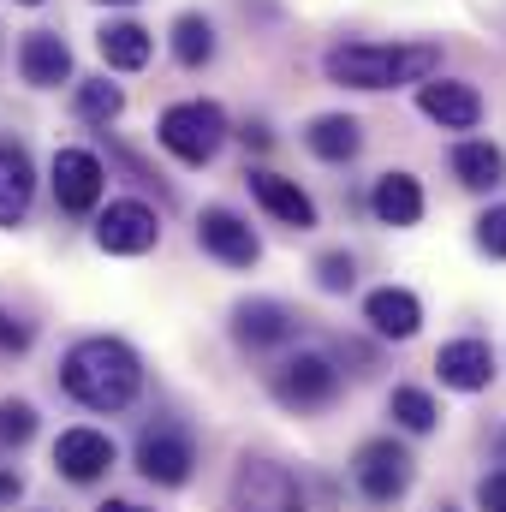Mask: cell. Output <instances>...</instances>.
<instances>
[{"label":"cell","mask_w":506,"mask_h":512,"mask_svg":"<svg viewBox=\"0 0 506 512\" xmlns=\"http://www.w3.org/2000/svg\"><path fill=\"white\" fill-rule=\"evenodd\" d=\"M60 387L84 405V411H126L143 393V358L114 334H90L66 352L60 364Z\"/></svg>","instance_id":"1"},{"label":"cell","mask_w":506,"mask_h":512,"mask_svg":"<svg viewBox=\"0 0 506 512\" xmlns=\"http://www.w3.org/2000/svg\"><path fill=\"white\" fill-rule=\"evenodd\" d=\"M322 72L346 90L429 84L441 72V42H340V48H328Z\"/></svg>","instance_id":"2"},{"label":"cell","mask_w":506,"mask_h":512,"mask_svg":"<svg viewBox=\"0 0 506 512\" xmlns=\"http://www.w3.org/2000/svg\"><path fill=\"white\" fill-rule=\"evenodd\" d=\"M155 137H161V149L179 155L185 167H203V161L227 143V114H221L215 102H173V108L161 114Z\"/></svg>","instance_id":"3"},{"label":"cell","mask_w":506,"mask_h":512,"mask_svg":"<svg viewBox=\"0 0 506 512\" xmlns=\"http://www.w3.org/2000/svg\"><path fill=\"white\" fill-rule=\"evenodd\" d=\"M268 387H274V399L286 411H322V405L340 399V370L322 352H298V358H280L274 364Z\"/></svg>","instance_id":"4"},{"label":"cell","mask_w":506,"mask_h":512,"mask_svg":"<svg viewBox=\"0 0 506 512\" xmlns=\"http://www.w3.org/2000/svg\"><path fill=\"white\" fill-rule=\"evenodd\" d=\"M233 512H310V507H304V489L286 465L245 459L239 477H233Z\"/></svg>","instance_id":"5"},{"label":"cell","mask_w":506,"mask_h":512,"mask_svg":"<svg viewBox=\"0 0 506 512\" xmlns=\"http://www.w3.org/2000/svg\"><path fill=\"white\" fill-rule=\"evenodd\" d=\"M191 465H197V447H191V435L185 429H143L137 435V471L149 477V483H161V489H179V483H191Z\"/></svg>","instance_id":"6"},{"label":"cell","mask_w":506,"mask_h":512,"mask_svg":"<svg viewBox=\"0 0 506 512\" xmlns=\"http://www.w3.org/2000/svg\"><path fill=\"white\" fill-rule=\"evenodd\" d=\"M155 239H161V221H155V209L149 203H108L102 215H96V245L108 256H143L155 251Z\"/></svg>","instance_id":"7"},{"label":"cell","mask_w":506,"mask_h":512,"mask_svg":"<svg viewBox=\"0 0 506 512\" xmlns=\"http://www.w3.org/2000/svg\"><path fill=\"white\" fill-rule=\"evenodd\" d=\"M352 477H358V489H364L370 501H399V495L411 489V453H405L393 435L364 441V447H358V465H352Z\"/></svg>","instance_id":"8"},{"label":"cell","mask_w":506,"mask_h":512,"mask_svg":"<svg viewBox=\"0 0 506 512\" xmlns=\"http://www.w3.org/2000/svg\"><path fill=\"white\" fill-rule=\"evenodd\" d=\"M48 179H54V203L66 209V215H90L96 203H102V161L90 155V149H54V167H48Z\"/></svg>","instance_id":"9"},{"label":"cell","mask_w":506,"mask_h":512,"mask_svg":"<svg viewBox=\"0 0 506 512\" xmlns=\"http://www.w3.org/2000/svg\"><path fill=\"white\" fill-rule=\"evenodd\" d=\"M54 465H60L66 483H96V477L114 471V441H108L102 429H84V423H78V429H60Z\"/></svg>","instance_id":"10"},{"label":"cell","mask_w":506,"mask_h":512,"mask_svg":"<svg viewBox=\"0 0 506 512\" xmlns=\"http://www.w3.org/2000/svg\"><path fill=\"white\" fill-rule=\"evenodd\" d=\"M435 376H441V387H453V393H483V387L495 382V352H489V340H477V334L447 340V346L435 352Z\"/></svg>","instance_id":"11"},{"label":"cell","mask_w":506,"mask_h":512,"mask_svg":"<svg viewBox=\"0 0 506 512\" xmlns=\"http://www.w3.org/2000/svg\"><path fill=\"white\" fill-rule=\"evenodd\" d=\"M197 245L215 256V262H227V268H256V245L251 221H239L233 209H203V221H197Z\"/></svg>","instance_id":"12"},{"label":"cell","mask_w":506,"mask_h":512,"mask_svg":"<svg viewBox=\"0 0 506 512\" xmlns=\"http://www.w3.org/2000/svg\"><path fill=\"white\" fill-rule=\"evenodd\" d=\"M298 328H304L298 310H286V304H274V298H251V304L233 310V340L251 346V352H268V346L298 340Z\"/></svg>","instance_id":"13"},{"label":"cell","mask_w":506,"mask_h":512,"mask_svg":"<svg viewBox=\"0 0 506 512\" xmlns=\"http://www.w3.org/2000/svg\"><path fill=\"white\" fill-rule=\"evenodd\" d=\"M417 108L447 131H471L483 120V90L477 84H459V78H429L417 84Z\"/></svg>","instance_id":"14"},{"label":"cell","mask_w":506,"mask_h":512,"mask_svg":"<svg viewBox=\"0 0 506 512\" xmlns=\"http://www.w3.org/2000/svg\"><path fill=\"white\" fill-rule=\"evenodd\" d=\"M18 72H24L30 90H60V84L72 78V48H66L54 30H30V36L18 42Z\"/></svg>","instance_id":"15"},{"label":"cell","mask_w":506,"mask_h":512,"mask_svg":"<svg viewBox=\"0 0 506 512\" xmlns=\"http://www.w3.org/2000/svg\"><path fill=\"white\" fill-rule=\"evenodd\" d=\"M364 322L376 328L381 340H411V334L423 328V304H417V292H405V286H376V292L364 298Z\"/></svg>","instance_id":"16"},{"label":"cell","mask_w":506,"mask_h":512,"mask_svg":"<svg viewBox=\"0 0 506 512\" xmlns=\"http://www.w3.org/2000/svg\"><path fill=\"white\" fill-rule=\"evenodd\" d=\"M251 197L280 221V227H298V233L316 227V203H310L292 179H280V173H251Z\"/></svg>","instance_id":"17"},{"label":"cell","mask_w":506,"mask_h":512,"mask_svg":"<svg viewBox=\"0 0 506 512\" xmlns=\"http://www.w3.org/2000/svg\"><path fill=\"white\" fill-rule=\"evenodd\" d=\"M370 209H376L381 227H417L423 221V185L411 173H381L376 191H370Z\"/></svg>","instance_id":"18"},{"label":"cell","mask_w":506,"mask_h":512,"mask_svg":"<svg viewBox=\"0 0 506 512\" xmlns=\"http://www.w3.org/2000/svg\"><path fill=\"white\" fill-rule=\"evenodd\" d=\"M30 197H36V173H30V155L0 143V227H18V221L30 215Z\"/></svg>","instance_id":"19"},{"label":"cell","mask_w":506,"mask_h":512,"mask_svg":"<svg viewBox=\"0 0 506 512\" xmlns=\"http://www.w3.org/2000/svg\"><path fill=\"white\" fill-rule=\"evenodd\" d=\"M96 48H102V60H108L114 72H143L149 54H155V36H149L143 24H102V30H96Z\"/></svg>","instance_id":"20"},{"label":"cell","mask_w":506,"mask_h":512,"mask_svg":"<svg viewBox=\"0 0 506 512\" xmlns=\"http://www.w3.org/2000/svg\"><path fill=\"white\" fill-rule=\"evenodd\" d=\"M304 143H310V155H322V161H352V155L364 149V131H358L352 114H322V120H310Z\"/></svg>","instance_id":"21"},{"label":"cell","mask_w":506,"mask_h":512,"mask_svg":"<svg viewBox=\"0 0 506 512\" xmlns=\"http://www.w3.org/2000/svg\"><path fill=\"white\" fill-rule=\"evenodd\" d=\"M501 149L495 143H483V137H471V143H459L453 149V173H459V185H471V191H489V185H501Z\"/></svg>","instance_id":"22"},{"label":"cell","mask_w":506,"mask_h":512,"mask_svg":"<svg viewBox=\"0 0 506 512\" xmlns=\"http://www.w3.org/2000/svg\"><path fill=\"white\" fill-rule=\"evenodd\" d=\"M173 60H179V66H209V60H215V24H209L203 12H185V18L173 24Z\"/></svg>","instance_id":"23"},{"label":"cell","mask_w":506,"mask_h":512,"mask_svg":"<svg viewBox=\"0 0 506 512\" xmlns=\"http://www.w3.org/2000/svg\"><path fill=\"white\" fill-rule=\"evenodd\" d=\"M387 417H393L399 429H411V435H429V429L441 423V411H435V399H429L423 387H393V393H387Z\"/></svg>","instance_id":"24"},{"label":"cell","mask_w":506,"mask_h":512,"mask_svg":"<svg viewBox=\"0 0 506 512\" xmlns=\"http://www.w3.org/2000/svg\"><path fill=\"white\" fill-rule=\"evenodd\" d=\"M120 108H126L120 84H108V78H90V84H78V120H90V126H108V120H120Z\"/></svg>","instance_id":"25"},{"label":"cell","mask_w":506,"mask_h":512,"mask_svg":"<svg viewBox=\"0 0 506 512\" xmlns=\"http://www.w3.org/2000/svg\"><path fill=\"white\" fill-rule=\"evenodd\" d=\"M36 435V405L30 399H0V447H24Z\"/></svg>","instance_id":"26"},{"label":"cell","mask_w":506,"mask_h":512,"mask_svg":"<svg viewBox=\"0 0 506 512\" xmlns=\"http://www.w3.org/2000/svg\"><path fill=\"white\" fill-rule=\"evenodd\" d=\"M316 280H322V292H352L358 268H352V256L346 251H328L322 262H316Z\"/></svg>","instance_id":"27"},{"label":"cell","mask_w":506,"mask_h":512,"mask_svg":"<svg viewBox=\"0 0 506 512\" xmlns=\"http://www.w3.org/2000/svg\"><path fill=\"white\" fill-rule=\"evenodd\" d=\"M477 245H483L489 256H506V203H501V209H489V215L477 221Z\"/></svg>","instance_id":"28"},{"label":"cell","mask_w":506,"mask_h":512,"mask_svg":"<svg viewBox=\"0 0 506 512\" xmlns=\"http://www.w3.org/2000/svg\"><path fill=\"white\" fill-rule=\"evenodd\" d=\"M477 507L483 512H506V471H489V477L477 483Z\"/></svg>","instance_id":"29"},{"label":"cell","mask_w":506,"mask_h":512,"mask_svg":"<svg viewBox=\"0 0 506 512\" xmlns=\"http://www.w3.org/2000/svg\"><path fill=\"white\" fill-rule=\"evenodd\" d=\"M0 352H30V322L0 310Z\"/></svg>","instance_id":"30"},{"label":"cell","mask_w":506,"mask_h":512,"mask_svg":"<svg viewBox=\"0 0 506 512\" xmlns=\"http://www.w3.org/2000/svg\"><path fill=\"white\" fill-rule=\"evenodd\" d=\"M96 512H149V507H137V501H102Z\"/></svg>","instance_id":"31"},{"label":"cell","mask_w":506,"mask_h":512,"mask_svg":"<svg viewBox=\"0 0 506 512\" xmlns=\"http://www.w3.org/2000/svg\"><path fill=\"white\" fill-rule=\"evenodd\" d=\"M0 501H18V477H6V471H0Z\"/></svg>","instance_id":"32"},{"label":"cell","mask_w":506,"mask_h":512,"mask_svg":"<svg viewBox=\"0 0 506 512\" xmlns=\"http://www.w3.org/2000/svg\"><path fill=\"white\" fill-rule=\"evenodd\" d=\"M18 6H42V0H18Z\"/></svg>","instance_id":"33"},{"label":"cell","mask_w":506,"mask_h":512,"mask_svg":"<svg viewBox=\"0 0 506 512\" xmlns=\"http://www.w3.org/2000/svg\"><path fill=\"white\" fill-rule=\"evenodd\" d=\"M108 6H131V0H108Z\"/></svg>","instance_id":"34"},{"label":"cell","mask_w":506,"mask_h":512,"mask_svg":"<svg viewBox=\"0 0 506 512\" xmlns=\"http://www.w3.org/2000/svg\"><path fill=\"white\" fill-rule=\"evenodd\" d=\"M441 512H447V507H441Z\"/></svg>","instance_id":"35"}]
</instances>
